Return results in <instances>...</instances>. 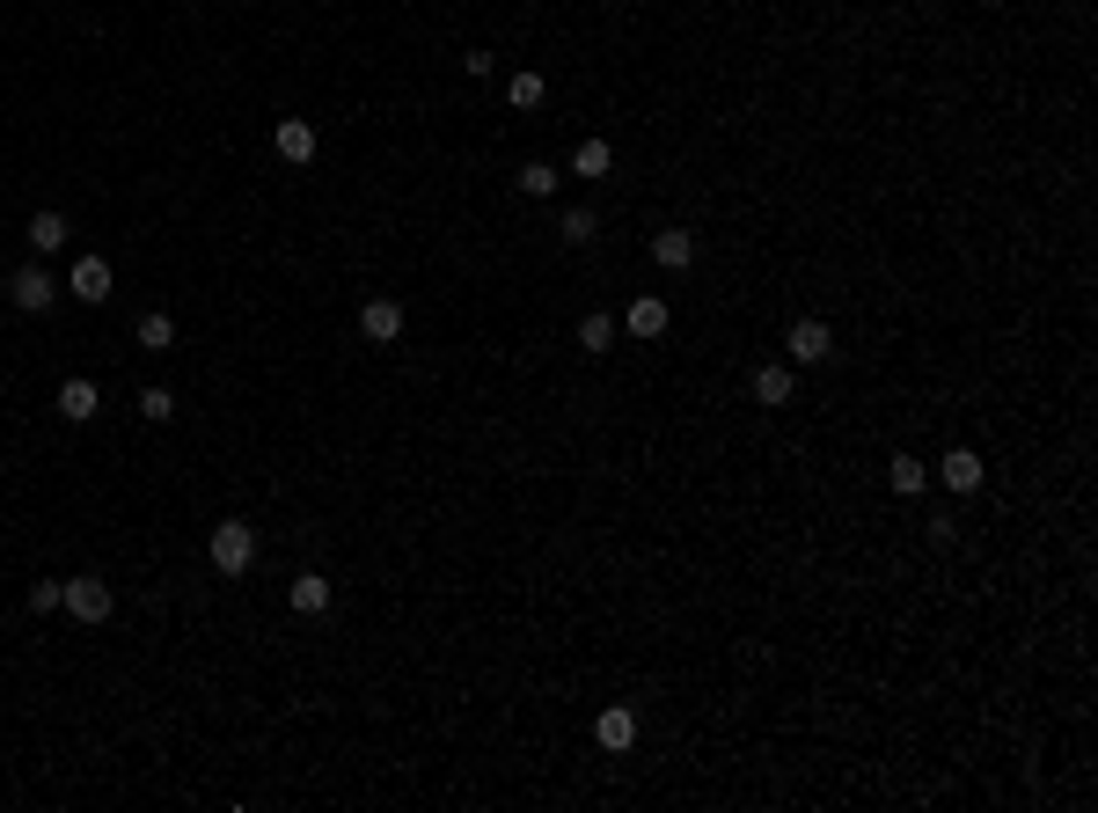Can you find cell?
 I'll return each mask as SVG.
<instances>
[{
  "label": "cell",
  "instance_id": "14",
  "mask_svg": "<svg viewBox=\"0 0 1098 813\" xmlns=\"http://www.w3.org/2000/svg\"><path fill=\"white\" fill-rule=\"evenodd\" d=\"M286 602H294V616H323V608H330V579H323V572H300V579L286 586Z\"/></svg>",
  "mask_w": 1098,
  "mask_h": 813
},
{
  "label": "cell",
  "instance_id": "11",
  "mask_svg": "<svg viewBox=\"0 0 1098 813\" xmlns=\"http://www.w3.org/2000/svg\"><path fill=\"white\" fill-rule=\"evenodd\" d=\"M359 330L374 337V345H388V337H403V301H388V294H374V301L359 308Z\"/></svg>",
  "mask_w": 1098,
  "mask_h": 813
},
{
  "label": "cell",
  "instance_id": "23",
  "mask_svg": "<svg viewBox=\"0 0 1098 813\" xmlns=\"http://www.w3.org/2000/svg\"><path fill=\"white\" fill-rule=\"evenodd\" d=\"M140 418H147V425H169V418H176V396L161 389V381H155V389H140Z\"/></svg>",
  "mask_w": 1098,
  "mask_h": 813
},
{
  "label": "cell",
  "instance_id": "3",
  "mask_svg": "<svg viewBox=\"0 0 1098 813\" xmlns=\"http://www.w3.org/2000/svg\"><path fill=\"white\" fill-rule=\"evenodd\" d=\"M8 301H16L22 316H44V308L59 301V286H52V271H44V257H37V265H22L16 279H8Z\"/></svg>",
  "mask_w": 1098,
  "mask_h": 813
},
{
  "label": "cell",
  "instance_id": "12",
  "mask_svg": "<svg viewBox=\"0 0 1098 813\" xmlns=\"http://www.w3.org/2000/svg\"><path fill=\"white\" fill-rule=\"evenodd\" d=\"M666 323H674V316H666L660 294H637V301L623 308V330H630V337H666Z\"/></svg>",
  "mask_w": 1098,
  "mask_h": 813
},
{
  "label": "cell",
  "instance_id": "17",
  "mask_svg": "<svg viewBox=\"0 0 1098 813\" xmlns=\"http://www.w3.org/2000/svg\"><path fill=\"white\" fill-rule=\"evenodd\" d=\"M887 484H893V492H901V498H916V492H923V484H930V469H923V462H916V455H893V462H887Z\"/></svg>",
  "mask_w": 1098,
  "mask_h": 813
},
{
  "label": "cell",
  "instance_id": "5",
  "mask_svg": "<svg viewBox=\"0 0 1098 813\" xmlns=\"http://www.w3.org/2000/svg\"><path fill=\"white\" fill-rule=\"evenodd\" d=\"M67 294H73V301H88V308H103L110 301V257H73Z\"/></svg>",
  "mask_w": 1098,
  "mask_h": 813
},
{
  "label": "cell",
  "instance_id": "1",
  "mask_svg": "<svg viewBox=\"0 0 1098 813\" xmlns=\"http://www.w3.org/2000/svg\"><path fill=\"white\" fill-rule=\"evenodd\" d=\"M206 557H212V572H220V579H243V572L257 565V528H249V520H220V528H212V543H206Z\"/></svg>",
  "mask_w": 1098,
  "mask_h": 813
},
{
  "label": "cell",
  "instance_id": "4",
  "mask_svg": "<svg viewBox=\"0 0 1098 813\" xmlns=\"http://www.w3.org/2000/svg\"><path fill=\"white\" fill-rule=\"evenodd\" d=\"M784 353L799 359V367H820V359H835V337H828V323H820V316H799V323H791V337H784Z\"/></svg>",
  "mask_w": 1098,
  "mask_h": 813
},
{
  "label": "cell",
  "instance_id": "22",
  "mask_svg": "<svg viewBox=\"0 0 1098 813\" xmlns=\"http://www.w3.org/2000/svg\"><path fill=\"white\" fill-rule=\"evenodd\" d=\"M521 191L527 198H557V169H550V161H527V169H521Z\"/></svg>",
  "mask_w": 1098,
  "mask_h": 813
},
{
  "label": "cell",
  "instance_id": "7",
  "mask_svg": "<svg viewBox=\"0 0 1098 813\" xmlns=\"http://www.w3.org/2000/svg\"><path fill=\"white\" fill-rule=\"evenodd\" d=\"M271 147H279L294 169H308V161H315V125L308 118H279V125H271Z\"/></svg>",
  "mask_w": 1098,
  "mask_h": 813
},
{
  "label": "cell",
  "instance_id": "10",
  "mask_svg": "<svg viewBox=\"0 0 1098 813\" xmlns=\"http://www.w3.org/2000/svg\"><path fill=\"white\" fill-rule=\"evenodd\" d=\"M593 741L609 747V755H623V747L637 741V711H630V704H609L601 718H593Z\"/></svg>",
  "mask_w": 1098,
  "mask_h": 813
},
{
  "label": "cell",
  "instance_id": "15",
  "mask_svg": "<svg viewBox=\"0 0 1098 813\" xmlns=\"http://www.w3.org/2000/svg\"><path fill=\"white\" fill-rule=\"evenodd\" d=\"M615 169V147L609 140H578L572 147V177H609Z\"/></svg>",
  "mask_w": 1098,
  "mask_h": 813
},
{
  "label": "cell",
  "instance_id": "19",
  "mask_svg": "<svg viewBox=\"0 0 1098 813\" xmlns=\"http://www.w3.org/2000/svg\"><path fill=\"white\" fill-rule=\"evenodd\" d=\"M132 337H140L147 353H169V345H176V316H161V308H155V316H140V330H132Z\"/></svg>",
  "mask_w": 1098,
  "mask_h": 813
},
{
  "label": "cell",
  "instance_id": "16",
  "mask_svg": "<svg viewBox=\"0 0 1098 813\" xmlns=\"http://www.w3.org/2000/svg\"><path fill=\"white\" fill-rule=\"evenodd\" d=\"M542 96H550V81H542L535 67H521V73L506 81V103H513V110H542Z\"/></svg>",
  "mask_w": 1098,
  "mask_h": 813
},
{
  "label": "cell",
  "instance_id": "2",
  "mask_svg": "<svg viewBox=\"0 0 1098 813\" xmlns=\"http://www.w3.org/2000/svg\"><path fill=\"white\" fill-rule=\"evenodd\" d=\"M110 608H118V594H110L96 572L67 579V616H73V623H110Z\"/></svg>",
  "mask_w": 1098,
  "mask_h": 813
},
{
  "label": "cell",
  "instance_id": "8",
  "mask_svg": "<svg viewBox=\"0 0 1098 813\" xmlns=\"http://www.w3.org/2000/svg\"><path fill=\"white\" fill-rule=\"evenodd\" d=\"M67 212H30V228H22V242H30V257H59L67 249Z\"/></svg>",
  "mask_w": 1098,
  "mask_h": 813
},
{
  "label": "cell",
  "instance_id": "18",
  "mask_svg": "<svg viewBox=\"0 0 1098 813\" xmlns=\"http://www.w3.org/2000/svg\"><path fill=\"white\" fill-rule=\"evenodd\" d=\"M754 404H791V367H754Z\"/></svg>",
  "mask_w": 1098,
  "mask_h": 813
},
{
  "label": "cell",
  "instance_id": "21",
  "mask_svg": "<svg viewBox=\"0 0 1098 813\" xmlns=\"http://www.w3.org/2000/svg\"><path fill=\"white\" fill-rule=\"evenodd\" d=\"M557 235H564V242H593V235H601V220H593L586 206H572V212H557Z\"/></svg>",
  "mask_w": 1098,
  "mask_h": 813
},
{
  "label": "cell",
  "instance_id": "24",
  "mask_svg": "<svg viewBox=\"0 0 1098 813\" xmlns=\"http://www.w3.org/2000/svg\"><path fill=\"white\" fill-rule=\"evenodd\" d=\"M30 608H37V616L67 608V579H37V586H30Z\"/></svg>",
  "mask_w": 1098,
  "mask_h": 813
},
{
  "label": "cell",
  "instance_id": "6",
  "mask_svg": "<svg viewBox=\"0 0 1098 813\" xmlns=\"http://www.w3.org/2000/svg\"><path fill=\"white\" fill-rule=\"evenodd\" d=\"M96 410H103V389H96L88 374H67V381H59V418H67V425H88Z\"/></svg>",
  "mask_w": 1098,
  "mask_h": 813
},
{
  "label": "cell",
  "instance_id": "13",
  "mask_svg": "<svg viewBox=\"0 0 1098 813\" xmlns=\"http://www.w3.org/2000/svg\"><path fill=\"white\" fill-rule=\"evenodd\" d=\"M938 477H944V492H981V455L975 447H952V455L938 462Z\"/></svg>",
  "mask_w": 1098,
  "mask_h": 813
},
{
  "label": "cell",
  "instance_id": "20",
  "mask_svg": "<svg viewBox=\"0 0 1098 813\" xmlns=\"http://www.w3.org/2000/svg\"><path fill=\"white\" fill-rule=\"evenodd\" d=\"M578 345H586V353H609L615 345V316H578Z\"/></svg>",
  "mask_w": 1098,
  "mask_h": 813
},
{
  "label": "cell",
  "instance_id": "9",
  "mask_svg": "<svg viewBox=\"0 0 1098 813\" xmlns=\"http://www.w3.org/2000/svg\"><path fill=\"white\" fill-rule=\"evenodd\" d=\"M652 265H660V271H689V265H696V235H689V228H660V235H652Z\"/></svg>",
  "mask_w": 1098,
  "mask_h": 813
}]
</instances>
